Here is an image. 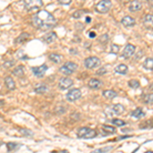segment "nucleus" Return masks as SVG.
<instances>
[{"instance_id":"f257e3e1","label":"nucleus","mask_w":153,"mask_h":153,"mask_svg":"<svg viewBox=\"0 0 153 153\" xmlns=\"http://www.w3.org/2000/svg\"><path fill=\"white\" fill-rule=\"evenodd\" d=\"M32 23H33V25L37 29L46 31V30L52 29L55 26L56 19L47 10H40L33 16Z\"/></svg>"},{"instance_id":"f03ea898","label":"nucleus","mask_w":153,"mask_h":153,"mask_svg":"<svg viewBox=\"0 0 153 153\" xmlns=\"http://www.w3.org/2000/svg\"><path fill=\"white\" fill-rule=\"evenodd\" d=\"M97 136V132L95 130H92L90 128H81L78 131V137L82 139H93Z\"/></svg>"},{"instance_id":"7ed1b4c3","label":"nucleus","mask_w":153,"mask_h":153,"mask_svg":"<svg viewBox=\"0 0 153 153\" xmlns=\"http://www.w3.org/2000/svg\"><path fill=\"white\" fill-rule=\"evenodd\" d=\"M43 5V2L41 0H25L24 6L28 11H35L41 8Z\"/></svg>"},{"instance_id":"20e7f679","label":"nucleus","mask_w":153,"mask_h":153,"mask_svg":"<svg viewBox=\"0 0 153 153\" xmlns=\"http://www.w3.org/2000/svg\"><path fill=\"white\" fill-rule=\"evenodd\" d=\"M76 68H78V65L75 62H73V61H68V62H65V65L62 66H60V68H59V71H60L61 74H63V75H71L73 73H75L76 71Z\"/></svg>"},{"instance_id":"39448f33","label":"nucleus","mask_w":153,"mask_h":153,"mask_svg":"<svg viewBox=\"0 0 153 153\" xmlns=\"http://www.w3.org/2000/svg\"><path fill=\"white\" fill-rule=\"evenodd\" d=\"M112 6V2L109 1V0H103V1H100L96 4L95 6V10L99 13H105L111 8Z\"/></svg>"},{"instance_id":"423d86ee","label":"nucleus","mask_w":153,"mask_h":153,"mask_svg":"<svg viewBox=\"0 0 153 153\" xmlns=\"http://www.w3.org/2000/svg\"><path fill=\"white\" fill-rule=\"evenodd\" d=\"M84 63H85L86 68L91 70V68H97V66H99L101 61H100V59L98 57H96V56H91V57L86 58Z\"/></svg>"},{"instance_id":"0eeeda50","label":"nucleus","mask_w":153,"mask_h":153,"mask_svg":"<svg viewBox=\"0 0 153 153\" xmlns=\"http://www.w3.org/2000/svg\"><path fill=\"white\" fill-rule=\"evenodd\" d=\"M81 96H82V92H81L80 89H71L70 92L66 94V99L71 101V102H74V101L80 99Z\"/></svg>"},{"instance_id":"6e6552de","label":"nucleus","mask_w":153,"mask_h":153,"mask_svg":"<svg viewBox=\"0 0 153 153\" xmlns=\"http://www.w3.org/2000/svg\"><path fill=\"white\" fill-rule=\"evenodd\" d=\"M48 70V66L46 65H42L40 66H35V68H32V71L35 75L37 78H43L45 73Z\"/></svg>"},{"instance_id":"1a4fd4ad","label":"nucleus","mask_w":153,"mask_h":153,"mask_svg":"<svg viewBox=\"0 0 153 153\" xmlns=\"http://www.w3.org/2000/svg\"><path fill=\"white\" fill-rule=\"evenodd\" d=\"M74 85V82L73 80L68 76L65 78H61L60 80L58 81V87L61 89V90H66V89L71 88V86Z\"/></svg>"},{"instance_id":"9d476101","label":"nucleus","mask_w":153,"mask_h":153,"mask_svg":"<svg viewBox=\"0 0 153 153\" xmlns=\"http://www.w3.org/2000/svg\"><path fill=\"white\" fill-rule=\"evenodd\" d=\"M135 51H136L135 46L132 45V44H128V45L125 47L124 51H123L122 55H123V57H124V58H130L131 56L135 53Z\"/></svg>"},{"instance_id":"9b49d317","label":"nucleus","mask_w":153,"mask_h":153,"mask_svg":"<svg viewBox=\"0 0 153 153\" xmlns=\"http://www.w3.org/2000/svg\"><path fill=\"white\" fill-rule=\"evenodd\" d=\"M143 26L146 29H153V14L148 13L143 18Z\"/></svg>"},{"instance_id":"f8f14e48","label":"nucleus","mask_w":153,"mask_h":153,"mask_svg":"<svg viewBox=\"0 0 153 153\" xmlns=\"http://www.w3.org/2000/svg\"><path fill=\"white\" fill-rule=\"evenodd\" d=\"M48 90H49L48 86L44 83L37 84L35 86V89H34V91H35L36 93H38V94H44V93L48 92Z\"/></svg>"},{"instance_id":"ddd939ff","label":"nucleus","mask_w":153,"mask_h":153,"mask_svg":"<svg viewBox=\"0 0 153 153\" xmlns=\"http://www.w3.org/2000/svg\"><path fill=\"white\" fill-rule=\"evenodd\" d=\"M56 39H57V36H56V34L54 33V32H51V33L46 34V35L43 37V41L45 42L46 44L53 43V42L55 41Z\"/></svg>"},{"instance_id":"4468645a","label":"nucleus","mask_w":153,"mask_h":153,"mask_svg":"<svg viewBox=\"0 0 153 153\" xmlns=\"http://www.w3.org/2000/svg\"><path fill=\"white\" fill-rule=\"evenodd\" d=\"M122 24H123V26H125V27H134L136 24V21L132 16H125V18H123Z\"/></svg>"},{"instance_id":"2eb2a0df","label":"nucleus","mask_w":153,"mask_h":153,"mask_svg":"<svg viewBox=\"0 0 153 153\" xmlns=\"http://www.w3.org/2000/svg\"><path fill=\"white\" fill-rule=\"evenodd\" d=\"M4 83H5V86L8 90L12 91L16 89V83H14L13 79L10 78V76H6V78L4 79Z\"/></svg>"},{"instance_id":"dca6fc26","label":"nucleus","mask_w":153,"mask_h":153,"mask_svg":"<svg viewBox=\"0 0 153 153\" xmlns=\"http://www.w3.org/2000/svg\"><path fill=\"white\" fill-rule=\"evenodd\" d=\"M88 86L91 89H98L102 86V82L100 80H98V79H91L88 83Z\"/></svg>"},{"instance_id":"f3484780","label":"nucleus","mask_w":153,"mask_h":153,"mask_svg":"<svg viewBox=\"0 0 153 153\" xmlns=\"http://www.w3.org/2000/svg\"><path fill=\"white\" fill-rule=\"evenodd\" d=\"M110 109L113 112V114H120L125 111V107L122 104H113L110 106Z\"/></svg>"},{"instance_id":"a211bd4d","label":"nucleus","mask_w":153,"mask_h":153,"mask_svg":"<svg viewBox=\"0 0 153 153\" xmlns=\"http://www.w3.org/2000/svg\"><path fill=\"white\" fill-rule=\"evenodd\" d=\"M142 8V3L140 1H132L130 3V5H129V9H130V11H138V10H140V9Z\"/></svg>"},{"instance_id":"6ab92c4d","label":"nucleus","mask_w":153,"mask_h":153,"mask_svg":"<svg viewBox=\"0 0 153 153\" xmlns=\"http://www.w3.org/2000/svg\"><path fill=\"white\" fill-rule=\"evenodd\" d=\"M48 58L50 59L52 62H54V63H60L61 61H62V56H61L60 54H57V53L49 54Z\"/></svg>"},{"instance_id":"aec40b11","label":"nucleus","mask_w":153,"mask_h":153,"mask_svg":"<svg viewBox=\"0 0 153 153\" xmlns=\"http://www.w3.org/2000/svg\"><path fill=\"white\" fill-rule=\"evenodd\" d=\"M102 95L104 96L106 99H113V98H115L117 96V93L113 90H105L103 91Z\"/></svg>"},{"instance_id":"412c9836","label":"nucleus","mask_w":153,"mask_h":153,"mask_svg":"<svg viewBox=\"0 0 153 153\" xmlns=\"http://www.w3.org/2000/svg\"><path fill=\"white\" fill-rule=\"evenodd\" d=\"M115 71L120 75H126L128 73V66L124 63H120V65L115 66Z\"/></svg>"},{"instance_id":"4be33fe9","label":"nucleus","mask_w":153,"mask_h":153,"mask_svg":"<svg viewBox=\"0 0 153 153\" xmlns=\"http://www.w3.org/2000/svg\"><path fill=\"white\" fill-rule=\"evenodd\" d=\"M132 117L134 118L139 120V118H142L145 117V112L142 110V108H137V109H135L134 111L132 112Z\"/></svg>"},{"instance_id":"5701e85b","label":"nucleus","mask_w":153,"mask_h":153,"mask_svg":"<svg viewBox=\"0 0 153 153\" xmlns=\"http://www.w3.org/2000/svg\"><path fill=\"white\" fill-rule=\"evenodd\" d=\"M12 74L16 76H23L25 74V70L23 65H18L13 71H12Z\"/></svg>"},{"instance_id":"b1692460","label":"nucleus","mask_w":153,"mask_h":153,"mask_svg":"<svg viewBox=\"0 0 153 153\" xmlns=\"http://www.w3.org/2000/svg\"><path fill=\"white\" fill-rule=\"evenodd\" d=\"M144 68L146 70H150L152 71L153 70V57H148L146 58V60L144 61Z\"/></svg>"},{"instance_id":"393cba45","label":"nucleus","mask_w":153,"mask_h":153,"mask_svg":"<svg viewBox=\"0 0 153 153\" xmlns=\"http://www.w3.org/2000/svg\"><path fill=\"white\" fill-rule=\"evenodd\" d=\"M29 38H30V35L28 33H22L21 35L16 39V43H24V42L26 40H28Z\"/></svg>"},{"instance_id":"a878e982","label":"nucleus","mask_w":153,"mask_h":153,"mask_svg":"<svg viewBox=\"0 0 153 153\" xmlns=\"http://www.w3.org/2000/svg\"><path fill=\"white\" fill-rule=\"evenodd\" d=\"M102 130L105 132V135H109V134H114L115 133V128L110 127V126L104 125L102 126Z\"/></svg>"},{"instance_id":"bb28decb","label":"nucleus","mask_w":153,"mask_h":153,"mask_svg":"<svg viewBox=\"0 0 153 153\" xmlns=\"http://www.w3.org/2000/svg\"><path fill=\"white\" fill-rule=\"evenodd\" d=\"M112 147L111 146H107V147H104V148H99V149H95L93 151H91L90 153H106L108 152L109 150H111Z\"/></svg>"},{"instance_id":"cd10ccee","label":"nucleus","mask_w":153,"mask_h":153,"mask_svg":"<svg viewBox=\"0 0 153 153\" xmlns=\"http://www.w3.org/2000/svg\"><path fill=\"white\" fill-rule=\"evenodd\" d=\"M143 101H144L146 104H152L153 103V94H147L143 97Z\"/></svg>"},{"instance_id":"c85d7f7f","label":"nucleus","mask_w":153,"mask_h":153,"mask_svg":"<svg viewBox=\"0 0 153 153\" xmlns=\"http://www.w3.org/2000/svg\"><path fill=\"white\" fill-rule=\"evenodd\" d=\"M128 85H129V87L133 88V89H137L140 87V83H139V81H137V80L129 81V82H128Z\"/></svg>"},{"instance_id":"c756f323","label":"nucleus","mask_w":153,"mask_h":153,"mask_svg":"<svg viewBox=\"0 0 153 153\" xmlns=\"http://www.w3.org/2000/svg\"><path fill=\"white\" fill-rule=\"evenodd\" d=\"M112 124L115 125L117 127H124V126H126V122L118 120V118H114V120H112Z\"/></svg>"},{"instance_id":"7c9ffc66","label":"nucleus","mask_w":153,"mask_h":153,"mask_svg":"<svg viewBox=\"0 0 153 153\" xmlns=\"http://www.w3.org/2000/svg\"><path fill=\"white\" fill-rule=\"evenodd\" d=\"M16 57L19 58V59H28V55L27 54H25L24 53V51L23 50H19L18 53H16Z\"/></svg>"},{"instance_id":"2f4dec72","label":"nucleus","mask_w":153,"mask_h":153,"mask_svg":"<svg viewBox=\"0 0 153 153\" xmlns=\"http://www.w3.org/2000/svg\"><path fill=\"white\" fill-rule=\"evenodd\" d=\"M84 13H85V11L84 10H76V12H74L73 13V18L74 19H80Z\"/></svg>"},{"instance_id":"473e14b6","label":"nucleus","mask_w":153,"mask_h":153,"mask_svg":"<svg viewBox=\"0 0 153 153\" xmlns=\"http://www.w3.org/2000/svg\"><path fill=\"white\" fill-rule=\"evenodd\" d=\"M21 133H22V135L28 136V137H31V136H33V132H32L31 130H28V129H23V130H21Z\"/></svg>"},{"instance_id":"72a5a7b5","label":"nucleus","mask_w":153,"mask_h":153,"mask_svg":"<svg viewBox=\"0 0 153 153\" xmlns=\"http://www.w3.org/2000/svg\"><path fill=\"white\" fill-rule=\"evenodd\" d=\"M118 51H120V46L117 45V44H112L111 45V52L117 54V53H118Z\"/></svg>"},{"instance_id":"f704fd0d","label":"nucleus","mask_w":153,"mask_h":153,"mask_svg":"<svg viewBox=\"0 0 153 153\" xmlns=\"http://www.w3.org/2000/svg\"><path fill=\"white\" fill-rule=\"evenodd\" d=\"M14 65V61L13 60H11V61H6V62H4L3 63V68H9L10 66H12Z\"/></svg>"},{"instance_id":"c9c22d12","label":"nucleus","mask_w":153,"mask_h":153,"mask_svg":"<svg viewBox=\"0 0 153 153\" xmlns=\"http://www.w3.org/2000/svg\"><path fill=\"white\" fill-rule=\"evenodd\" d=\"M106 68H101L100 70H98L97 71H96V75L97 76H102V75H104V74H106Z\"/></svg>"},{"instance_id":"e433bc0d","label":"nucleus","mask_w":153,"mask_h":153,"mask_svg":"<svg viewBox=\"0 0 153 153\" xmlns=\"http://www.w3.org/2000/svg\"><path fill=\"white\" fill-rule=\"evenodd\" d=\"M107 41H108V36L107 35H102L99 38V42H100V43H104L105 44Z\"/></svg>"},{"instance_id":"4c0bfd02","label":"nucleus","mask_w":153,"mask_h":153,"mask_svg":"<svg viewBox=\"0 0 153 153\" xmlns=\"http://www.w3.org/2000/svg\"><path fill=\"white\" fill-rule=\"evenodd\" d=\"M59 4H63V5H68V4L71 3V0H58Z\"/></svg>"},{"instance_id":"58836bf2","label":"nucleus","mask_w":153,"mask_h":153,"mask_svg":"<svg viewBox=\"0 0 153 153\" xmlns=\"http://www.w3.org/2000/svg\"><path fill=\"white\" fill-rule=\"evenodd\" d=\"M6 146H7V149H8V151H11V150L14 149V147H16V145L14 144V143H7Z\"/></svg>"},{"instance_id":"ea45409f","label":"nucleus","mask_w":153,"mask_h":153,"mask_svg":"<svg viewBox=\"0 0 153 153\" xmlns=\"http://www.w3.org/2000/svg\"><path fill=\"white\" fill-rule=\"evenodd\" d=\"M151 122H152V120H147V122H145L144 123L145 125H141V129H144V128H145V129H146V128H151L153 125H148V124H150Z\"/></svg>"},{"instance_id":"a19ab883","label":"nucleus","mask_w":153,"mask_h":153,"mask_svg":"<svg viewBox=\"0 0 153 153\" xmlns=\"http://www.w3.org/2000/svg\"><path fill=\"white\" fill-rule=\"evenodd\" d=\"M95 36H96V34L94 33V32H91V33L89 34V37H90V38H94Z\"/></svg>"},{"instance_id":"79ce46f5","label":"nucleus","mask_w":153,"mask_h":153,"mask_svg":"<svg viewBox=\"0 0 153 153\" xmlns=\"http://www.w3.org/2000/svg\"><path fill=\"white\" fill-rule=\"evenodd\" d=\"M57 153H68V151H66V150H62V151H59Z\"/></svg>"},{"instance_id":"37998d69","label":"nucleus","mask_w":153,"mask_h":153,"mask_svg":"<svg viewBox=\"0 0 153 153\" xmlns=\"http://www.w3.org/2000/svg\"><path fill=\"white\" fill-rule=\"evenodd\" d=\"M86 21H87L88 23H90V22H91V19H90V18H87V19H86Z\"/></svg>"},{"instance_id":"c03bdc74","label":"nucleus","mask_w":153,"mask_h":153,"mask_svg":"<svg viewBox=\"0 0 153 153\" xmlns=\"http://www.w3.org/2000/svg\"><path fill=\"white\" fill-rule=\"evenodd\" d=\"M4 104V102L2 100H0V105H3Z\"/></svg>"},{"instance_id":"a18cd8bd","label":"nucleus","mask_w":153,"mask_h":153,"mask_svg":"<svg viewBox=\"0 0 153 153\" xmlns=\"http://www.w3.org/2000/svg\"><path fill=\"white\" fill-rule=\"evenodd\" d=\"M144 153H153V151H147V152H144Z\"/></svg>"}]
</instances>
